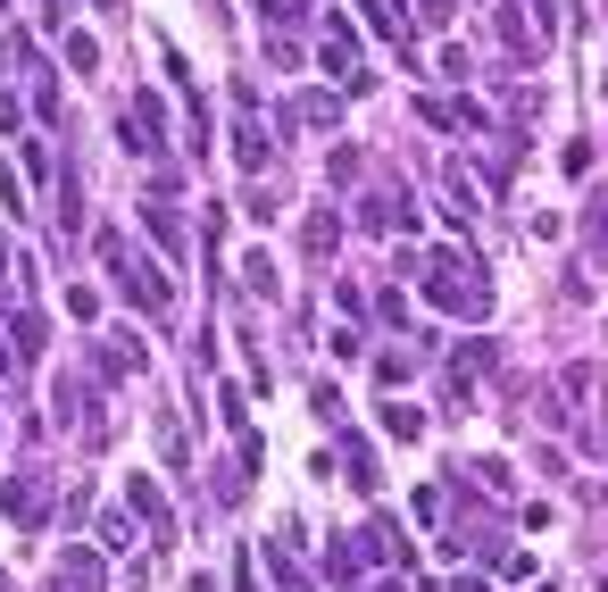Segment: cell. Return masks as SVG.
I'll return each mask as SVG.
<instances>
[{"mask_svg": "<svg viewBox=\"0 0 608 592\" xmlns=\"http://www.w3.org/2000/svg\"><path fill=\"white\" fill-rule=\"evenodd\" d=\"M417 276H425V301L442 317H492V276H484L476 250H434Z\"/></svg>", "mask_w": 608, "mask_h": 592, "instance_id": "1", "label": "cell"}, {"mask_svg": "<svg viewBox=\"0 0 608 592\" xmlns=\"http://www.w3.org/2000/svg\"><path fill=\"white\" fill-rule=\"evenodd\" d=\"M100 268L117 276V292H126V301L142 309V317H167V309H175V276L159 268V259H142V250H133L117 226L100 234Z\"/></svg>", "mask_w": 608, "mask_h": 592, "instance_id": "2", "label": "cell"}, {"mask_svg": "<svg viewBox=\"0 0 608 592\" xmlns=\"http://www.w3.org/2000/svg\"><path fill=\"white\" fill-rule=\"evenodd\" d=\"M267 126H259V93L250 84H234V159H242V175H267Z\"/></svg>", "mask_w": 608, "mask_h": 592, "instance_id": "3", "label": "cell"}, {"mask_svg": "<svg viewBox=\"0 0 608 592\" xmlns=\"http://www.w3.org/2000/svg\"><path fill=\"white\" fill-rule=\"evenodd\" d=\"M117 134H126L133 159H159V151H167V142H159V134H167V109H159V93H133V109L117 117Z\"/></svg>", "mask_w": 608, "mask_h": 592, "instance_id": "4", "label": "cell"}, {"mask_svg": "<svg viewBox=\"0 0 608 592\" xmlns=\"http://www.w3.org/2000/svg\"><path fill=\"white\" fill-rule=\"evenodd\" d=\"M0 509H9L25 535H34L42 517H51V493H42V476H9V484H0Z\"/></svg>", "mask_w": 608, "mask_h": 592, "instance_id": "5", "label": "cell"}, {"mask_svg": "<svg viewBox=\"0 0 608 592\" xmlns=\"http://www.w3.org/2000/svg\"><path fill=\"white\" fill-rule=\"evenodd\" d=\"M126 509H133V517H142V526H151V535H159V542H167V535H175V517H167V493H159V484H151V476H133V484H126Z\"/></svg>", "mask_w": 608, "mask_h": 592, "instance_id": "6", "label": "cell"}, {"mask_svg": "<svg viewBox=\"0 0 608 592\" xmlns=\"http://www.w3.org/2000/svg\"><path fill=\"white\" fill-rule=\"evenodd\" d=\"M100 575H109V568H100V551H84V542L58 559V592H100Z\"/></svg>", "mask_w": 608, "mask_h": 592, "instance_id": "7", "label": "cell"}, {"mask_svg": "<svg viewBox=\"0 0 608 592\" xmlns=\"http://www.w3.org/2000/svg\"><path fill=\"white\" fill-rule=\"evenodd\" d=\"M301 250H308V259H334V250H343V217H334V209H308Z\"/></svg>", "mask_w": 608, "mask_h": 592, "instance_id": "8", "label": "cell"}, {"mask_svg": "<svg viewBox=\"0 0 608 592\" xmlns=\"http://www.w3.org/2000/svg\"><path fill=\"white\" fill-rule=\"evenodd\" d=\"M142 359H151V351H142V343H126V334H109V343H100V376H109V384L142 376Z\"/></svg>", "mask_w": 608, "mask_h": 592, "instance_id": "9", "label": "cell"}, {"mask_svg": "<svg viewBox=\"0 0 608 592\" xmlns=\"http://www.w3.org/2000/svg\"><path fill=\"white\" fill-rule=\"evenodd\" d=\"M142 226H151V243L167 250V259H184V226H175V209H167V201H142Z\"/></svg>", "mask_w": 608, "mask_h": 592, "instance_id": "10", "label": "cell"}, {"mask_svg": "<svg viewBox=\"0 0 608 592\" xmlns=\"http://www.w3.org/2000/svg\"><path fill=\"white\" fill-rule=\"evenodd\" d=\"M343 117V93H301L292 100V126H334Z\"/></svg>", "mask_w": 608, "mask_h": 592, "instance_id": "11", "label": "cell"}, {"mask_svg": "<svg viewBox=\"0 0 608 592\" xmlns=\"http://www.w3.org/2000/svg\"><path fill=\"white\" fill-rule=\"evenodd\" d=\"M343 467H350V484H359V493H376V484H383V476H376V451H367L359 434H343Z\"/></svg>", "mask_w": 608, "mask_h": 592, "instance_id": "12", "label": "cell"}, {"mask_svg": "<svg viewBox=\"0 0 608 592\" xmlns=\"http://www.w3.org/2000/svg\"><path fill=\"white\" fill-rule=\"evenodd\" d=\"M425 126H492L476 100H425Z\"/></svg>", "mask_w": 608, "mask_h": 592, "instance_id": "13", "label": "cell"}, {"mask_svg": "<svg viewBox=\"0 0 608 592\" xmlns=\"http://www.w3.org/2000/svg\"><path fill=\"white\" fill-rule=\"evenodd\" d=\"M9 343H18V359H42V343H51V325H42L34 309H18V325H9Z\"/></svg>", "mask_w": 608, "mask_h": 592, "instance_id": "14", "label": "cell"}, {"mask_svg": "<svg viewBox=\"0 0 608 592\" xmlns=\"http://www.w3.org/2000/svg\"><path fill=\"white\" fill-rule=\"evenodd\" d=\"M242 284L259 292V301H275V292H284V284H275V259H267V250H250V259H242Z\"/></svg>", "mask_w": 608, "mask_h": 592, "instance_id": "15", "label": "cell"}, {"mask_svg": "<svg viewBox=\"0 0 608 592\" xmlns=\"http://www.w3.org/2000/svg\"><path fill=\"white\" fill-rule=\"evenodd\" d=\"M383 434H392V442H417V434H425V409L392 401V409H383Z\"/></svg>", "mask_w": 608, "mask_h": 592, "instance_id": "16", "label": "cell"}, {"mask_svg": "<svg viewBox=\"0 0 608 592\" xmlns=\"http://www.w3.org/2000/svg\"><path fill=\"white\" fill-rule=\"evenodd\" d=\"M267 575H275V592H308V575L292 568V551H284V542H267Z\"/></svg>", "mask_w": 608, "mask_h": 592, "instance_id": "17", "label": "cell"}, {"mask_svg": "<svg viewBox=\"0 0 608 592\" xmlns=\"http://www.w3.org/2000/svg\"><path fill=\"white\" fill-rule=\"evenodd\" d=\"M67 67H84V76H93V67H100V42H93V34H67Z\"/></svg>", "mask_w": 608, "mask_h": 592, "instance_id": "18", "label": "cell"}, {"mask_svg": "<svg viewBox=\"0 0 608 592\" xmlns=\"http://www.w3.org/2000/svg\"><path fill=\"white\" fill-rule=\"evenodd\" d=\"M359 9H367V25H376V34L400 42V9H392V0H359Z\"/></svg>", "mask_w": 608, "mask_h": 592, "instance_id": "19", "label": "cell"}, {"mask_svg": "<svg viewBox=\"0 0 608 592\" xmlns=\"http://www.w3.org/2000/svg\"><path fill=\"white\" fill-rule=\"evenodd\" d=\"M159 451H167V467H184V459H192V451H184V426H175V418H159Z\"/></svg>", "mask_w": 608, "mask_h": 592, "instance_id": "20", "label": "cell"}, {"mask_svg": "<svg viewBox=\"0 0 608 592\" xmlns=\"http://www.w3.org/2000/svg\"><path fill=\"white\" fill-rule=\"evenodd\" d=\"M376 384H383V392H400V384H409V359H400V351H383V359H376Z\"/></svg>", "mask_w": 608, "mask_h": 592, "instance_id": "21", "label": "cell"}, {"mask_svg": "<svg viewBox=\"0 0 608 592\" xmlns=\"http://www.w3.org/2000/svg\"><path fill=\"white\" fill-rule=\"evenodd\" d=\"M476 484H484V493L500 500V493H509V467H500V459H476Z\"/></svg>", "mask_w": 608, "mask_h": 592, "instance_id": "22", "label": "cell"}, {"mask_svg": "<svg viewBox=\"0 0 608 592\" xmlns=\"http://www.w3.org/2000/svg\"><path fill=\"white\" fill-rule=\"evenodd\" d=\"M259 9H267V25H301V18H308L301 0H259Z\"/></svg>", "mask_w": 608, "mask_h": 592, "instance_id": "23", "label": "cell"}, {"mask_svg": "<svg viewBox=\"0 0 608 592\" xmlns=\"http://www.w3.org/2000/svg\"><path fill=\"white\" fill-rule=\"evenodd\" d=\"M584 234H591V250L608 259V209H591V217H584Z\"/></svg>", "mask_w": 608, "mask_h": 592, "instance_id": "24", "label": "cell"}, {"mask_svg": "<svg viewBox=\"0 0 608 592\" xmlns=\"http://www.w3.org/2000/svg\"><path fill=\"white\" fill-rule=\"evenodd\" d=\"M234 592H259V559H242V568H234Z\"/></svg>", "mask_w": 608, "mask_h": 592, "instance_id": "25", "label": "cell"}, {"mask_svg": "<svg viewBox=\"0 0 608 592\" xmlns=\"http://www.w3.org/2000/svg\"><path fill=\"white\" fill-rule=\"evenodd\" d=\"M442 592H484V575H450V584H442Z\"/></svg>", "mask_w": 608, "mask_h": 592, "instance_id": "26", "label": "cell"}, {"mask_svg": "<svg viewBox=\"0 0 608 592\" xmlns=\"http://www.w3.org/2000/svg\"><path fill=\"white\" fill-rule=\"evenodd\" d=\"M0 268H9V243H0Z\"/></svg>", "mask_w": 608, "mask_h": 592, "instance_id": "27", "label": "cell"}, {"mask_svg": "<svg viewBox=\"0 0 608 592\" xmlns=\"http://www.w3.org/2000/svg\"><path fill=\"white\" fill-rule=\"evenodd\" d=\"M383 592H409V584H383Z\"/></svg>", "mask_w": 608, "mask_h": 592, "instance_id": "28", "label": "cell"}, {"mask_svg": "<svg viewBox=\"0 0 608 592\" xmlns=\"http://www.w3.org/2000/svg\"><path fill=\"white\" fill-rule=\"evenodd\" d=\"M600 84H608V58H600Z\"/></svg>", "mask_w": 608, "mask_h": 592, "instance_id": "29", "label": "cell"}, {"mask_svg": "<svg viewBox=\"0 0 608 592\" xmlns=\"http://www.w3.org/2000/svg\"><path fill=\"white\" fill-rule=\"evenodd\" d=\"M0 9H9V0H0Z\"/></svg>", "mask_w": 608, "mask_h": 592, "instance_id": "30", "label": "cell"}]
</instances>
